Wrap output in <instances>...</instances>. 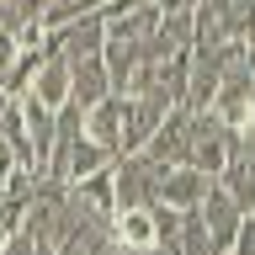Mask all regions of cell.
Returning <instances> with one entry per match:
<instances>
[{
  "label": "cell",
  "mask_w": 255,
  "mask_h": 255,
  "mask_svg": "<svg viewBox=\"0 0 255 255\" xmlns=\"http://www.w3.org/2000/svg\"><path fill=\"white\" fill-rule=\"evenodd\" d=\"M207 191H213V181H207L202 170H191V165L159 175V207H170V213H191V207H202Z\"/></svg>",
  "instance_id": "6"
},
{
  "label": "cell",
  "mask_w": 255,
  "mask_h": 255,
  "mask_svg": "<svg viewBox=\"0 0 255 255\" xmlns=\"http://www.w3.org/2000/svg\"><path fill=\"white\" fill-rule=\"evenodd\" d=\"M213 186H218L223 197L239 207V213H255V159L245 154V149H234V154H229V165L218 170V181H213Z\"/></svg>",
  "instance_id": "8"
},
{
  "label": "cell",
  "mask_w": 255,
  "mask_h": 255,
  "mask_svg": "<svg viewBox=\"0 0 255 255\" xmlns=\"http://www.w3.org/2000/svg\"><path fill=\"white\" fill-rule=\"evenodd\" d=\"M16 59H21V43H16V32L5 27V32H0V96H5V80H11Z\"/></svg>",
  "instance_id": "13"
},
{
  "label": "cell",
  "mask_w": 255,
  "mask_h": 255,
  "mask_svg": "<svg viewBox=\"0 0 255 255\" xmlns=\"http://www.w3.org/2000/svg\"><path fill=\"white\" fill-rule=\"evenodd\" d=\"M112 239H117V245H123V250H149V245H154V207H149V213H117V218H112Z\"/></svg>",
  "instance_id": "12"
},
{
  "label": "cell",
  "mask_w": 255,
  "mask_h": 255,
  "mask_svg": "<svg viewBox=\"0 0 255 255\" xmlns=\"http://www.w3.org/2000/svg\"><path fill=\"white\" fill-rule=\"evenodd\" d=\"M197 218H202L207 239H213V245H218V250L229 255V245H234V234H239V218H245V213H239V207L229 202V197H223L218 186H213V191L202 197V207H197Z\"/></svg>",
  "instance_id": "7"
},
{
  "label": "cell",
  "mask_w": 255,
  "mask_h": 255,
  "mask_svg": "<svg viewBox=\"0 0 255 255\" xmlns=\"http://www.w3.org/2000/svg\"><path fill=\"white\" fill-rule=\"evenodd\" d=\"M5 27H11V0H0V32H5ZM16 32V27H11Z\"/></svg>",
  "instance_id": "16"
},
{
  "label": "cell",
  "mask_w": 255,
  "mask_h": 255,
  "mask_svg": "<svg viewBox=\"0 0 255 255\" xmlns=\"http://www.w3.org/2000/svg\"><path fill=\"white\" fill-rule=\"evenodd\" d=\"M80 133H85L96 149H107L112 159L123 154V117H117V96H107L101 107L85 112V117H80Z\"/></svg>",
  "instance_id": "9"
},
{
  "label": "cell",
  "mask_w": 255,
  "mask_h": 255,
  "mask_svg": "<svg viewBox=\"0 0 255 255\" xmlns=\"http://www.w3.org/2000/svg\"><path fill=\"white\" fill-rule=\"evenodd\" d=\"M159 165L149 154H117L112 159V202L117 213H149L159 207Z\"/></svg>",
  "instance_id": "1"
},
{
  "label": "cell",
  "mask_w": 255,
  "mask_h": 255,
  "mask_svg": "<svg viewBox=\"0 0 255 255\" xmlns=\"http://www.w3.org/2000/svg\"><path fill=\"white\" fill-rule=\"evenodd\" d=\"M101 48H107V21L101 16H85V21H69V27L48 32V53H59L69 69L101 59Z\"/></svg>",
  "instance_id": "4"
},
{
  "label": "cell",
  "mask_w": 255,
  "mask_h": 255,
  "mask_svg": "<svg viewBox=\"0 0 255 255\" xmlns=\"http://www.w3.org/2000/svg\"><path fill=\"white\" fill-rule=\"evenodd\" d=\"M16 101H37V107H48V112L69 107V64H64L59 53H43V64H37L32 85L16 96Z\"/></svg>",
  "instance_id": "5"
},
{
  "label": "cell",
  "mask_w": 255,
  "mask_h": 255,
  "mask_svg": "<svg viewBox=\"0 0 255 255\" xmlns=\"http://www.w3.org/2000/svg\"><path fill=\"white\" fill-rule=\"evenodd\" d=\"M239 149V133L213 117V112H191V133H186V165L202 170L207 181H218V170L229 165V154Z\"/></svg>",
  "instance_id": "2"
},
{
  "label": "cell",
  "mask_w": 255,
  "mask_h": 255,
  "mask_svg": "<svg viewBox=\"0 0 255 255\" xmlns=\"http://www.w3.org/2000/svg\"><path fill=\"white\" fill-rule=\"evenodd\" d=\"M11 11H16V0H11Z\"/></svg>",
  "instance_id": "18"
},
{
  "label": "cell",
  "mask_w": 255,
  "mask_h": 255,
  "mask_svg": "<svg viewBox=\"0 0 255 255\" xmlns=\"http://www.w3.org/2000/svg\"><path fill=\"white\" fill-rule=\"evenodd\" d=\"M107 96H112V80H107V69H101V59L75 64V69H69V107L91 112V107H101Z\"/></svg>",
  "instance_id": "10"
},
{
  "label": "cell",
  "mask_w": 255,
  "mask_h": 255,
  "mask_svg": "<svg viewBox=\"0 0 255 255\" xmlns=\"http://www.w3.org/2000/svg\"><path fill=\"white\" fill-rule=\"evenodd\" d=\"M239 149H245V154L255 159V133H239Z\"/></svg>",
  "instance_id": "17"
},
{
  "label": "cell",
  "mask_w": 255,
  "mask_h": 255,
  "mask_svg": "<svg viewBox=\"0 0 255 255\" xmlns=\"http://www.w3.org/2000/svg\"><path fill=\"white\" fill-rule=\"evenodd\" d=\"M170 101L159 91H143V96H117V117H123V154H138L143 143L154 138V128L170 117Z\"/></svg>",
  "instance_id": "3"
},
{
  "label": "cell",
  "mask_w": 255,
  "mask_h": 255,
  "mask_svg": "<svg viewBox=\"0 0 255 255\" xmlns=\"http://www.w3.org/2000/svg\"><path fill=\"white\" fill-rule=\"evenodd\" d=\"M0 138L16 154V165L32 170V138H27V117H21V101L16 96H0Z\"/></svg>",
  "instance_id": "11"
},
{
  "label": "cell",
  "mask_w": 255,
  "mask_h": 255,
  "mask_svg": "<svg viewBox=\"0 0 255 255\" xmlns=\"http://www.w3.org/2000/svg\"><path fill=\"white\" fill-rule=\"evenodd\" d=\"M0 255H37V239L32 234H11L5 245H0Z\"/></svg>",
  "instance_id": "14"
},
{
  "label": "cell",
  "mask_w": 255,
  "mask_h": 255,
  "mask_svg": "<svg viewBox=\"0 0 255 255\" xmlns=\"http://www.w3.org/2000/svg\"><path fill=\"white\" fill-rule=\"evenodd\" d=\"M154 11L159 16H191V11H197V0H154Z\"/></svg>",
  "instance_id": "15"
}]
</instances>
